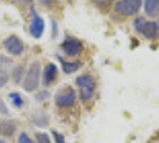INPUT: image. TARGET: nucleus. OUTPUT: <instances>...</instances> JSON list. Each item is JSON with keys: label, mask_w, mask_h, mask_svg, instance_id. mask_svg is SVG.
<instances>
[{"label": "nucleus", "mask_w": 159, "mask_h": 143, "mask_svg": "<svg viewBox=\"0 0 159 143\" xmlns=\"http://www.w3.org/2000/svg\"><path fill=\"white\" fill-rule=\"evenodd\" d=\"M61 49H62V51H64L67 56H77L83 53L84 46H83V43H81L78 38L68 36V37H66L65 41L62 42Z\"/></svg>", "instance_id": "6"}, {"label": "nucleus", "mask_w": 159, "mask_h": 143, "mask_svg": "<svg viewBox=\"0 0 159 143\" xmlns=\"http://www.w3.org/2000/svg\"><path fill=\"white\" fill-rule=\"evenodd\" d=\"M77 93L71 86H65L60 88L55 94V104L59 107H72L75 104Z\"/></svg>", "instance_id": "3"}, {"label": "nucleus", "mask_w": 159, "mask_h": 143, "mask_svg": "<svg viewBox=\"0 0 159 143\" xmlns=\"http://www.w3.org/2000/svg\"><path fill=\"white\" fill-rule=\"evenodd\" d=\"M143 6V0H120L115 5V12L121 16H133L139 12Z\"/></svg>", "instance_id": "5"}, {"label": "nucleus", "mask_w": 159, "mask_h": 143, "mask_svg": "<svg viewBox=\"0 0 159 143\" xmlns=\"http://www.w3.org/2000/svg\"><path fill=\"white\" fill-rule=\"evenodd\" d=\"M60 61H61V66H62V71H64L65 74H72V73H74V72L79 71L80 67H81V64L80 62H68V61H64V60H61L60 58Z\"/></svg>", "instance_id": "13"}, {"label": "nucleus", "mask_w": 159, "mask_h": 143, "mask_svg": "<svg viewBox=\"0 0 159 143\" xmlns=\"http://www.w3.org/2000/svg\"><path fill=\"white\" fill-rule=\"evenodd\" d=\"M31 118H32V123L40 128L47 127L48 124H49V117H48L47 113L43 111L34 112Z\"/></svg>", "instance_id": "11"}, {"label": "nucleus", "mask_w": 159, "mask_h": 143, "mask_svg": "<svg viewBox=\"0 0 159 143\" xmlns=\"http://www.w3.org/2000/svg\"><path fill=\"white\" fill-rule=\"evenodd\" d=\"M143 10L148 16H157L159 13V0H145Z\"/></svg>", "instance_id": "12"}, {"label": "nucleus", "mask_w": 159, "mask_h": 143, "mask_svg": "<svg viewBox=\"0 0 159 143\" xmlns=\"http://www.w3.org/2000/svg\"><path fill=\"white\" fill-rule=\"evenodd\" d=\"M158 28H159V23H158Z\"/></svg>", "instance_id": "27"}, {"label": "nucleus", "mask_w": 159, "mask_h": 143, "mask_svg": "<svg viewBox=\"0 0 159 143\" xmlns=\"http://www.w3.org/2000/svg\"><path fill=\"white\" fill-rule=\"evenodd\" d=\"M4 47L6 49L8 54L13 56H19L23 54L24 51V43L19 37L15 35L8 36L7 38L4 40Z\"/></svg>", "instance_id": "7"}, {"label": "nucleus", "mask_w": 159, "mask_h": 143, "mask_svg": "<svg viewBox=\"0 0 159 143\" xmlns=\"http://www.w3.org/2000/svg\"><path fill=\"white\" fill-rule=\"evenodd\" d=\"M41 1V4H43V5H50L54 0H40Z\"/></svg>", "instance_id": "24"}, {"label": "nucleus", "mask_w": 159, "mask_h": 143, "mask_svg": "<svg viewBox=\"0 0 159 143\" xmlns=\"http://www.w3.org/2000/svg\"><path fill=\"white\" fill-rule=\"evenodd\" d=\"M0 143H6V142H5V141H4L2 138H0Z\"/></svg>", "instance_id": "25"}, {"label": "nucleus", "mask_w": 159, "mask_h": 143, "mask_svg": "<svg viewBox=\"0 0 159 143\" xmlns=\"http://www.w3.org/2000/svg\"><path fill=\"white\" fill-rule=\"evenodd\" d=\"M50 98V93H49V91H41L39 92L37 94L35 95V99L37 100V102H44V100H47Z\"/></svg>", "instance_id": "18"}, {"label": "nucleus", "mask_w": 159, "mask_h": 143, "mask_svg": "<svg viewBox=\"0 0 159 143\" xmlns=\"http://www.w3.org/2000/svg\"><path fill=\"white\" fill-rule=\"evenodd\" d=\"M52 135L54 137L55 143H65V137L64 135H61L60 132H57L55 130H52Z\"/></svg>", "instance_id": "21"}, {"label": "nucleus", "mask_w": 159, "mask_h": 143, "mask_svg": "<svg viewBox=\"0 0 159 143\" xmlns=\"http://www.w3.org/2000/svg\"><path fill=\"white\" fill-rule=\"evenodd\" d=\"M12 79L16 84H19L24 79V67L18 64L12 68Z\"/></svg>", "instance_id": "14"}, {"label": "nucleus", "mask_w": 159, "mask_h": 143, "mask_svg": "<svg viewBox=\"0 0 159 143\" xmlns=\"http://www.w3.org/2000/svg\"><path fill=\"white\" fill-rule=\"evenodd\" d=\"M7 81H8V75L7 73H6V71L0 69V89L7 84Z\"/></svg>", "instance_id": "19"}, {"label": "nucleus", "mask_w": 159, "mask_h": 143, "mask_svg": "<svg viewBox=\"0 0 159 143\" xmlns=\"http://www.w3.org/2000/svg\"><path fill=\"white\" fill-rule=\"evenodd\" d=\"M18 143H32V140L26 132L23 131V132H20V135L18 137Z\"/></svg>", "instance_id": "20"}, {"label": "nucleus", "mask_w": 159, "mask_h": 143, "mask_svg": "<svg viewBox=\"0 0 159 143\" xmlns=\"http://www.w3.org/2000/svg\"><path fill=\"white\" fill-rule=\"evenodd\" d=\"M8 98H10L12 105H13L15 107H17V109H20L24 105L23 98H22V95L19 94L18 92H11V93L8 94Z\"/></svg>", "instance_id": "15"}, {"label": "nucleus", "mask_w": 159, "mask_h": 143, "mask_svg": "<svg viewBox=\"0 0 159 143\" xmlns=\"http://www.w3.org/2000/svg\"><path fill=\"white\" fill-rule=\"evenodd\" d=\"M0 112L4 113V115H8V110L4 102H0Z\"/></svg>", "instance_id": "22"}, {"label": "nucleus", "mask_w": 159, "mask_h": 143, "mask_svg": "<svg viewBox=\"0 0 159 143\" xmlns=\"http://www.w3.org/2000/svg\"><path fill=\"white\" fill-rule=\"evenodd\" d=\"M41 64L40 62H32L23 79V88L26 92H34L40 86L41 81Z\"/></svg>", "instance_id": "1"}, {"label": "nucleus", "mask_w": 159, "mask_h": 143, "mask_svg": "<svg viewBox=\"0 0 159 143\" xmlns=\"http://www.w3.org/2000/svg\"><path fill=\"white\" fill-rule=\"evenodd\" d=\"M134 28L147 40H153L158 35V24L156 22H147L143 18L139 17L134 20Z\"/></svg>", "instance_id": "4"}, {"label": "nucleus", "mask_w": 159, "mask_h": 143, "mask_svg": "<svg viewBox=\"0 0 159 143\" xmlns=\"http://www.w3.org/2000/svg\"><path fill=\"white\" fill-rule=\"evenodd\" d=\"M98 1H101V2H103V1H109V0H98Z\"/></svg>", "instance_id": "26"}, {"label": "nucleus", "mask_w": 159, "mask_h": 143, "mask_svg": "<svg viewBox=\"0 0 159 143\" xmlns=\"http://www.w3.org/2000/svg\"><path fill=\"white\" fill-rule=\"evenodd\" d=\"M57 75V66L55 63H48L42 73V84L44 86L52 85V82L55 80Z\"/></svg>", "instance_id": "9"}, {"label": "nucleus", "mask_w": 159, "mask_h": 143, "mask_svg": "<svg viewBox=\"0 0 159 143\" xmlns=\"http://www.w3.org/2000/svg\"><path fill=\"white\" fill-rule=\"evenodd\" d=\"M52 28H53V37H56L57 36V24H56L55 20H53L52 22Z\"/></svg>", "instance_id": "23"}, {"label": "nucleus", "mask_w": 159, "mask_h": 143, "mask_svg": "<svg viewBox=\"0 0 159 143\" xmlns=\"http://www.w3.org/2000/svg\"><path fill=\"white\" fill-rule=\"evenodd\" d=\"M75 84L79 88L80 99L84 102L90 100L95 93L96 88V81L93 76L90 74H83L75 79Z\"/></svg>", "instance_id": "2"}, {"label": "nucleus", "mask_w": 159, "mask_h": 143, "mask_svg": "<svg viewBox=\"0 0 159 143\" xmlns=\"http://www.w3.org/2000/svg\"><path fill=\"white\" fill-rule=\"evenodd\" d=\"M29 31L35 38H40L44 31V20L39 16L34 7H31V23L29 26Z\"/></svg>", "instance_id": "8"}, {"label": "nucleus", "mask_w": 159, "mask_h": 143, "mask_svg": "<svg viewBox=\"0 0 159 143\" xmlns=\"http://www.w3.org/2000/svg\"><path fill=\"white\" fill-rule=\"evenodd\" d=\"M17 124L12 119H2L0 120V135L4 137H11L16 132Z\"/></svg>", "instance_id": "10"}, {"label": "nucleus", "mask_w": 159, "mask_h": 143, "mask_svg": "<svg viewBox=\"0 0 159 143\" xmlns=\"http://www.w3.org/2000/svg\"><path fill=\"white\" fill-rule=\"evenodd\" d=\"M36 142L37 143H52L48 134L46 132H36Z\"/></svg>", "instance_id": "16"}, {"label": "nucleus", "mask_w": 159, "mask_h": 143, "mask_svg": "<svg viewBox=\"0 0 159 143\" xmlns=\"http://www.w3.org/2000/svg\"><path fill=\"white\" fill-rule=\"evenodd\" d=\"M12 63V60L7 57V56L5 55H1L0 54V69H2V71H5V68L8 67L10 64Z\"/></svg>", "instance_id": "17"}]
</instances>
